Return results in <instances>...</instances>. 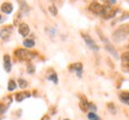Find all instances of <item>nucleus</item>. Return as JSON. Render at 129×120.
<instances>
[{"instance_id":"obj_20","label":"nucleus","mask_w":129,"mask_h":120,"mask_svg":"<svg viewBox=\"0 0 129 120\" xmlns=\"http://www.w3.org/2000/svg\"><path fill=\"white\" fill-rule=\"evenodd\" d=\"M106 48H108V51H109V52H111V53H112V54H114V55H115L116 58H118V55H117V52H116V51H115L114 48H111V47H110L109 45L106 46Z\"/></svg>"},{"instance_id":"obj_9","label":"nucleus","mask_w":129,"mask_h":120,"mask_svg":"<svg viewBox=\"0 0 129 120\" xmlns=\"http://www.w3.org/2000/svg\"><path fill=\"white\" fill-rule=\"evenodd\" d=\"M11 30H12V28H11V27L0 30V37H1V38H7V37L11 35Z\"/></svg>"},{"instance_id":"obj_18","label":"nucleus","mask_w":129,"mask_h":120,"mask_svg":"<svg viewBox=\"0 0 129 120\" xmlns=\"http://www.w3.org/2000/svg\"><path fill=\"white\" fill-rule=\"evenodd\" d=\"M18 83H19V87H20V88H23V89L28 87V83H26V81H24V79H22V78L18 81Z\"/></svg>"},{"instance_id":"obj_26","label":"nucleus","mask_w":129,"mask_h":120,"mask_svg":"<svg viewBox=\"0 0 129 120\" xmlns=\"http://www.w3.org/2000/svg\"><path fill=\"white\" fill-rule=\"evenodd\" d=\"M1 19H2V18H1V16H0V21H1Z\"/></svg>"},{"instance_id":"obj_2","label":"nucleus","mask_w":129,"mask_h":120,"mask_svg":"<svg viewBox=\"0 0 129 120\" xmlns=\"http://www.w3.org/2000/svg\"><path fill=\"white\" fill-rule=\"evenodd\" d=\"M14 54L17 55V58H19V59H22V60H31L35 57L33 53H30V52H28L25 49H17L14 52Z\"/></svg>"},{"instance_id":"obj_15","label":"nucleus","mask_w":129,"mask_h":120,"mask_svg":"<svg viewBox=\"0 0 129 120\" xmlns=\"http://www.w3.org/2000/svg\"><path fill=\"white\" fill-rule=\"evenodd\" d=\"M16 87H17V84H16V82L11 79V81L8 82V87H7V89L10 90V91H12V90H14V89H16Z\"/></svg>"},{"instance_id":"obj_22","label":"nucleus","mask_w":129,"mask_h":120,"mask_svg":"<svg viewBox=\"0 0 129 120\" xmlns=\"http://www.w3.org/2000/svg\"><path fill=\"white\" fill-rule=\"evenodd\" d=\"M28 72H29V73H33V72H35L33 65H29V66H28Z\"/></svg>"},{"instance_id":"obj_25","label":"nucleus","mask_w":129,"mask_h":120,"mask_svg":"<svg viewBox=\"0 0 129 120\" xmlns=\"http://www.w3.org/2000/svg\"><path fill=\"white\" fill-rule=\"evenodd\" d=\"M42 120H49V117H44V118H43Z\"/></svg>"},{"instance_id":"obj_11","label":"nucleus","mask_w":129,"mask_h":120,"mask_svg":"<svg viewBox=\"0 0 129 120\" xmlns=\"http://www.w3.org/2000/svg\"><path fill=\"white\" fill-rule=\"evenodd\" d=\"M120 100L123 102V103H126V105H129V92H121L120 94Z\"/></svg>"},{"instance_id":"obj_6","label":"nucleus","mask_w":129,"mask_h":120,"mask_svg":"<svg viewBox=\"0 0 129 120\" xmlns=\"http://www.w3.org/2000/svg\"><path fill=\"white\" fill-rule=\"evenodd\" d=\"M12 10H13V6H12V4H10V2H4V4L1 5V11L5 12V13H7V15L11 13Z\"/></svg>"},{"instance_id":"obj_13","label":"nucleus","mask_w":129,"mask_h":120,"mask_svg":"<svg viewBox=\"0 0 129 120\" xmlns=\"http://www.w3.org/2000/svg\"><path fill=\"white\" fill-rule=\"evenodd\" d=\"M29 96H30V94H28V92H19V94H17L16 100H17L18 102H20V101H23L25 97H29Z\"/></svg>"},{"instance_id":"obj_23","label":"nucleus","mask_w":129,"mask_h":120,"mask_svg":"<svg viewBox=\"0 0 129 120\" xmlns=\"http://www.w3.org/2000/svg\"><path fill=\"white\" fill-rule=\"evenodd\" d=\"M89 108H90L92 112H96V109H97L96 106H95V105H92V103H89Z\"/></svg>"},{"instance_id":"obj_1","label":"nucleus","mask_w":129,"mask_h":120,"mask_svg":"<svg viewBox=\"0 0 129 120\" xmlns=\"http://www.w3.org/2000/svg\"><path fill=\"white\" fill-rule=\"evenodd\" d=\"M115 15H116V8H114V7H111V6H103V10H102L100 16H102L104 19L112 18V17H115Z\"/></svg>"},{"instance_id":"obj_3","label":"nucleus","mask_w":129,"mask_h":120,"mask_svg":"<svg viewBox=\"0 0 129 120\" xmlns=\"http://www.w3.org/2000/svg\"><path fill=\"white\" fill-rule=\"evenodd\" d=\"M126 35H127V29H126V28H121V29H118L117 31L114 32L112 38H114L116 42H121L122 40L126 38Z\"/></svg>"},{"instance_id":"obj_16","label":"nucleus","mask_w":129,"mask_h":120,"mask_svg":"<svg viewBox=\"0 0 129 120\" xmlns=\"http://www.w3.org/2000/svg\"><path fill=\"white\" fill-rule=\"evenodd\" d=\"M80 108L84 109V111H87V108H89V103L85 101V98H83V101H81V103H80Z\"/></svg>"},{"instance_id":"obj_17","label":"nucleus","mask_w":129,"mask_h":120,"mask_svg":"<svg viewBox=\"0 0 129 120\" xmlns=\"http://www.w3.org/2000/svg\"><path fill=\"white\" fill-rule=\"evenodd\" d=\"M18 1H19V4H20V6H22V10H23V11H25V12H28V11H29L28 5H26L23 0H18Z\"/></svg>"},{"instance_id":"obj_8","label":"nucleus","mask_w":129,"mask_h":120,"mask_svg":"<svg viewBox=\"0 0 129 120\" xmlns=\"http://www.w3.org/2000/svg\"><path fill=\"white\" fill-rule=\"evenodd\" d=\"M122 62H123V68L126 71H129V53L123 54L122 57Z\"/></svg>"},{"instance_id":"obj_24","label":"nucleus","mask_w":129,"mask_h":120,"mask_svg":"<svg viewBox=\"0 0 129 120\" xmlns=\"http://www.w3.org/2000/svg\"><path fill=\"white\" fill-rule=\"evenodd\" d=\"M108 1H109L110 4H112V5H114V4H116V0H108Z\"/></svg>"},{"instance_id":"obj_10","label":"nucleus","mask_w":129,"mask_h":120,"mask_svg":"<svg viewBox=\"0 0 129 120\" xmlns=\"http://www.w3.org/2000/svg\"><path fill=\"white\" fill-rule=\"evenodd\" d=\"M71 70H73V71H77V75L80 77L81 76V72H83V65L81 64H74L72 67H71Z\"/></svg>"},{"instance_id":"obj_21","label":"nucleus","mask_w":129,"mask_h":120,"mask_svg":"<svg viewBox=\"0 0 129 120\" xmlns=\"http://www.w3.org/2000/svg\"><path fill=\"white\" fill-rule=\"evenodd\" d=\"M49 79H52V81H53V82H54L55 84L58 83V77H56V75H55V73L50 75V76H49Z\"/></svg>"},{"instance_id":"obj_7","label":"nucleus","mask_w":129,"mask_h":120,"mask_svg":"<svg viewBox=\"0 0 129 120\" xmlns=\"http://www.w3.org/2000/svg\"><path fill=\"white\" fill-rule=\"evenodd\" d=\"M29 27H28V24H20L19 25V34L22 35V36H26L28 34H29Z\"/></svg>"},{"instance_id":"obj_4","label":"nucleus","mask_w":129,"mask_h":120,"mask_svg":"<svg viewBox=\"0 0 129 120\" xmlns=\"http://www.w3.org/2000/svg\"><path fill=\"white\" fill-rule=\"evenodd\" d=\"M83 37H84V40H85V42L87 43V46L91 48V49H93V51H97L98 49V47L96 46V43H95V41L89 36V35H83Z\"/></svg>"},{"instance_id":"obj_12","label":"nucleus","mask_w":129,"mask_h":120,"mask_svg":"<svg viewBox=\"0 0 129 120\" xmlns=\"http://www.w3.org/2000/svg\"><path fill=\"white\" fill-rule=\"evenodd\" d=\"M4 62H5V65H4L5 70H6L7 72H10V71H11V62H10V57H8V55H5V57H4Z\"/></svg>"},{"instance_id":"obj_5","label":"nucleus","mask_w":129,"mask_h":120,"mask_svg":"<svg viewBox=\"0 0 129 120\" xmlns=\"http://www.w3.org/2000/svg\"><path fill=\"white\" fill-rule=\"evenodd\" d=\"M90 10H91L93 13H96V15H100V13H102V10H103V6H102L100 4H98V2H93V4L90 5Z\"/></svg>"},{"instance_id":"obj_27","label":"nucleus","mask_w":129,"mask_h":120,"mask_svg":"<svg viewBox=\"0 0 129 120\" xmlns=\"http://www.w3.org/2000/svg\"><path fill=\"white\" fill-rule=\"evenodd\" d=\"M64 120H68V119H64Z\"/></svg>"},{"instance_id":"obj_14","label":"nucleus","mask_w":129,"mask_h":120,"mask_svg":"<svg viewBox=\"0 0 129 120\" xmlns=\"http://www.w3.org/2000/svg\"><path fill=\"white\" fill-rule=\"evenodd\" d=\"M23 45L26 47V48H31L35 46V41L31 40V38H28V40H24V42H23Z\"/></svg>"},{"instance_id":"obj_19","label":"nucleus","mask_w":129,"mask_h":120,"mask_svg":"<svg viewBox=\"0 0 129 120\" xmlns=\"http://www.w3.org/2000/svg\"><path fill=\"white\" fill-rule=\"evenodd\" d=\"M49 11H50V13H52V15H54V16H56V15H58V10H56V7H55V6H53V5H52V6H49Z\"/></svg>"}]
</instances>
